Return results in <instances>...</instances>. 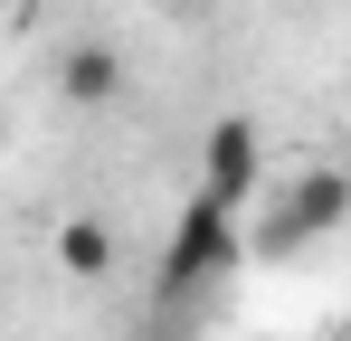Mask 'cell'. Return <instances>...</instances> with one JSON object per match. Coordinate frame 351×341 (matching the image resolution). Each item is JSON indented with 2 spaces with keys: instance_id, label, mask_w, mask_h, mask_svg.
I'll return each instance as SVG.
<instances>
[{
  "instance_id": "6",
  "label": "cell",
  "mask_w": 351,
  "mask_h": 341,
  "mask_svg": "<svg viewBox=\"0 0 351 341\" xmlns=\"http://www.w3.org/2000/svg\"><path fill=\"white\" fill-rule=\"evenodd\" d=\"M342 332H351V294H342Z\"/></svg>"
},
{
  "instance_id": "3",
  "label": "cell",
  "mask_w": 351,
  "mask_h": 341,
  "mask_svg": "<svg viewBox=\"0 0 351 341\" xmlns=\"http://www.w3.org/2000/svg\"><path fill=\"white\" fill-rule=\"evenodd\" d=\"M199 190H209V199H247V190H256V170H266V142H256V123H247V114H219V123H209V142H199Z\"/></svg>"
},
{
  "instance_id": "4",
  "label": "cell",
  "mask_w": 351,
  "mask_h": 341,
  "mask_svg": "<svg viewBox=\"0 0 351 341\" xmlns=\"http://www.w3.org/2000/svg\"><path fill=\"white\" fill-rule=\"evenodd\" d=\"M58 95H66V105H86V114L114 105V95H123V57L105 48V38H76V48L58 57Z\"/></svg>"
},
{
  "instance_id": "5",
  "label": "cell",
  "mask_w": 351,
  "mask_h": 341,
  "mask_svg": "<svg viewBox=\"0 0 351 341\" xmlns=\"http://www.w3.org/2000/svg\"><path fill=\"white\" fill-rule=\"evenodd\" d=\"M58 266L95 284L105 266H114V227H105V218H66V227H58Z\"/></svg>"
},
{
  "instance_id": "1",
  "label": "cell",
  "mask_w": 351,
  "mask_h": 341,
  "mask_svg": "<svg viewBox=\"0 0 351 341\" xmlns=\"http://www.w3.org/2000/svg\"><path fill=\"white\" fill-rule=\"evenodd\" d=\"M237 247H247V237H237V209L199 190V199L180 209L171 247H162V294H199L209 275H228V266H237Z\"/></svg>"
},
{
  "instance_id": "7",
  "label": "cell",
  "mask_w": 351,
  "mask_h": 341,
  "mask_svg": "<svg viewBox=\"0 0 351 341\" xmlns=\"http://www.w3.org/2000/svg\"><path fill=\"white\" fill-rule=\"evenodd\" d=\"M0 10H10V0H0Z\"/></svg>"
},
{
  "instance_id": "2",
  "label": "cell",
  "mask_w": 351,
  "mask_h": 341,
  "mask_svg": "<svg viewBox=\"0 0 351 341\" xmlns=\"http://www.w3.org/2000/svg\"><path fill=\"white\" fill-rule=\"evenodd\" d=\"M342 218H351V180L342 170H294V190L256 218V247H266V256H294V247L332 237Z\"/></svg>"
}]
</instances>
